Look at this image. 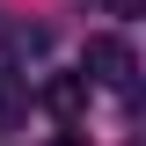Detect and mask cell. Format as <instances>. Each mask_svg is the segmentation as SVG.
<instances>
[{"instance_id": "obj_1", "label": "cell", "mask_w": 146, "mask_h": 146, "mask_svg": "<svg viewBox=\"0 0 146 146\" xmlns=\"http://www.w3.org/2000/svg\"><path fill=\"white\" fill-rule=\"evenodd\" d=\"M131 73H139V58H131V44L124 36H88V58H80V80L88 88H124L131 95Z\"/></svg>"}, {"instance_id": "obj_2", "label": "cell", "mask_w": 146, "mask_h": 146, "mask_svg": "<svg viewBox=\"0 0 146 146\" xmlns=\"http://www.w3.org/2000/svg\"><path fill=\"white\" fill-rule=\"evenodd\" d=\"M22 117H29V80L0 66V131H22Z\"/></svg>"}, {"instance_id": "obj_3", "label": "cell", "mask_w": 146, "mask_h": 146, "mask_svg": "<svg viewBox=\"0 0 146 146\" xmlns=\"http://www.w3.org/2000/svg\"><path fill=\"white\" fill-rule=\"evenodd\" d=\"M44 110H51V117H80V110H88V80H80V73H58L51 88H44Z\"/></svg>"}, {"instance_id": "obj_4", "label": "cell", "mask_w": 146, "mask_h": 146, "mask_svg": "<svg viewBox=\"0 0 146 146\" xmlns=\"http://www.w3.org/2000/svg\"><path fill=\"white\" fill-rule=\"evenodd\" d=\"M7 44H15V51H44V44H51V29H22V22H15V29H7Z\"/></svg>"}, {"instance_id": "obj_5", "label": "cell", "mask_w": 146, "mask_h": 146, "mask_svg": "<svg viewBox=\"0 0 146 146\" xmlns=\"http://www.w3.org/2000/svg\"><path fill=\"white\" fill-rule=\"evenodd\" d=\"M110 7H117V15H139V7H146V0H110Z\"/></svg>"}, {"instance_id": "obj_6", "label": "cell", "mask_w": 146, "mask_h": 146, "mask_svg": "<svg viewBox=\"0 0 146 146\" xmlns=\"http://www.w3.org/2000/svg\"><path fill=\"white\" fill-rule=\"evenodd\" d=\"M51 146H88V139H80V131H58V139H51Z\"/></svg>"}]
</instances>
